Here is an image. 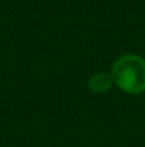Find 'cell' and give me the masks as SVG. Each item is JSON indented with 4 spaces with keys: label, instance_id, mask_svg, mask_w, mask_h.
<instances>
[{
    "label": "cell",
    "instance_id": "1",
    "mask_svg": "<svg viewBox=\"0 0 145 147\" xmlns=\"http://www.w3.org/2000/svg\"><path fill=\"white\" fill-rule=\"evenodd\" d=\"M114 86L130 96L145 93V59L137 53L118 56L110 69Z\"/></svg>",
    "mask_w": 145,
    "mask_h": 147
},
{
    "label": "cell",
    "instance_id": "2",
    "mask_svg": "<svg viewBox=\"0 0 145 147\" xmlns=\"http://www.w3.org/2000/svg\"><path fill=\"white\" fill-rule=\"evenodd\" d=\"M114 86L110 71H96L87 80V87L93 94H105Z\"/></svg>",
    "mask_w": 145,
    "mask_h": 147
}]
</instances>
